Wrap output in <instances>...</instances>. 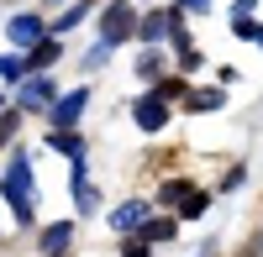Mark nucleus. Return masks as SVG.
Listing matches in <instances>:
<instances>
[{
    "label": "nucleus",
    "mask_w": 263,
    "mask_h": 257,
    "mask_svg": "<svg viewBox=\"0 0 263 257\" xmlns=\"http://www.w3.org/2000/svg\"><path fill=\"white\" fill-rule=\"evenodd\" d=\"M132 32H137V11H132L126 0H111V6H105V21H100V42L116 48V42L132 37Z\"/></svg>",
    "instance_id": "obj_2"
},
{
    "label": "nucleus",
    "mask_w": 263,
    "mask_h": 257,
    "mask_svg": "<svg viewBox=\"0 0 263 257\" xmlns=\"http://www.w3.org/2000/svg\"><path fill=\"white\" fill-rule=\"evenodd\" d=\"M84 105H90V95H84V90H74V95L53 100V105H48V116H53V126H58V132H69V126L84 116Z\"/></svg>",
    "instance_id": "obj_5"
},
{
    "label": "nucleus",
    "mask_w": 263,
    "mask_h": 257,
    "mask_svg": "<svg viewBox=\"0 0 263 257\" xmlns=\"http://www.w3.org/2000/svg\"><path fill=\"white\" fill-rule=\"evenodd\" d=\"M58 53H63V48H58V42H37V48L27 53V63H32V69H48V63H53Z\"/></svg>",
    "instance_id": "obj_12"
},
{
    "label": "nucleus",
    "mask_w": 263,
    "mask_h": 257,
    "mask_svg": "<svg viewBox=\"0 0 263 257\" xmlns=\"http://www.w3.org/2000/svg\"><path fill=\"white\" fill-rule=\"evenodd\" d=\"M179 69H200V53H195V48H179Z\"/></svg>",
    "instance_id": "obj_17"
},
{
    "label": "nucleus",
    "mask_w": 263,
    "mask_h": 257,
    "mask_svg": "<svg viewBox=\"0 0 263 257\" xmlns=\"http://www.w3.org/2000/svg\"><path fill=\"white\" fill-rule=\"evenodd\" d=\"M11 132H16V116H0V142H6Z\"/></svg>",
    "instance_id": "obj_20"
},
{
    "label": "nucleus",
    "mask_w": 263,
    "mask_h": 257,
    "mask_svg": "<svg viewBox=\"0 0 263 257\" xmlns=\"http://www.w3.org/2000/svg\"><path fill=\"white\" fill-rule=\"evenodd\" d=\"M179 210H184V221H190V216H200V210H205V195H195V189H190V200H184Z\"/></svg>",
    "instance_id": "obj_16"
},
{
    "label": "nucleus",
    "mask_w": 263,
    "mask_h": 257,
    "mask_svg": "<svg viewBox=\"0 0 263 257\" xmlns=\"http://www.w3.org/2000/svg\"><path fill=\"white\" fill-rule=\"evenodd\" d=\"M79 21H84V6H69V11L58 16V32H69V27H79Z\"/></svg>",
    "instance_id": "obj_15"
},
{
    "label": "nucleus",
    "mask_w": 263,
    "mask_h": 257,
    "mask_svg": "<svg viewBox=\"0 0 263 257\" xmlns=\"http://www.w3.org/2000/svg\"><path fill=\"white\" fill-rule=\"evenodd\" d=\"M48 142H53V147H58V153H69V158H74V163H84V142H79V137H74V132H53V137H48Z\"/></svg>",
    "instance_id": "obj_10"
},
{
    "label": "nucleus",
    "mask_w": 263,
    "mask_h": 257,
    "mask_svg": "<svg viewBox=\"0 0 263 257\" xmlns=\"http://www.w3.org/2000/svg\"><path fill=\"white\" fill-rule=\"evenodd\" d=\"M258 42H263V27H258Z\"/></svg>",
    "instance_id": "obj_21"
},
{
    "label": "nucleus",
    "mask_w": 263,
    "mask_h": 257,
    "mask_svg": "<svg viewBox=\"0 0 263 257\" xmlns=\"http://www.w3.org/2000/svg\"><path fill=\"white\" fill-rule=\"evenodd\" d=\"M16 100L27 105V111H48V105H53V84L42 79V74H27V79L16 84Z\"/></svg>",
    "instance_id": "obj_4"
},
{
    "label": "nucleus",
    "mask_w": 263,
    "mask_h": 257,
    "mask_svg": "<svg viewBox=\"0 0 263 257\" xmlns=\"http://www.w3.org/2000/svg\"><path fill=\"white\" fill-rule=\"evenodd\" d=\"M137 32H142V42H158V37H184V32H179V16H174V11H153V16H142V21H137Z\"/></svg>",
    "instance_id": "obj_6"
},
{
    "label": "nucleus",
    "mask_w": 263,
    "mask_h": 257,
    "mask_svg": "<svg viewBox=\"0 0 263 257\" xmlns=\"http://www.w3.org/2000/svg\"><path fill=\"white\" fill-rule=\"evenodd\" d=\"M6 32H11V42H21V48H37V42H42V21L37 16H16Z\"/></svg>",
    "instance_id": "obj_8"
},
{
    "label": "nucleus",
    "mask_w": 263,
    "mask_h": 257,
    "mask_svg": "<svg viewBox=\"0 0 263 257\" xmlns=\"http://www.w3.org/2000/svg\"><path fill=\"white\" fill-rule=\"evenodd\" d=\"M221 100H227L221 90H195L190 95V111H221Z\"/></svg>",
    "instance_id": "obj_11"
},
{
    "label": "nucleus",
    "mask_w": 263,
    "mask_h": 257,
    "mask_svg": "<svg viewBox=\"0 0 263 257\" xmlns=\"http://www.w3.org/2000/svg\"><path fill=\"white\" fill-rule=\"evenodd\" d=\"M179 11H211V0H179Z\"/></svg>",
    "instance_id": "obj_19"
},
{
    "label": "nucleus",
    "mask_w": 263,
    "mask_h": 257,
    "mask_svg": "<svg viewBox=\"0 0 263 257\" xmlns=\"http://www.w3.org/2000/svg\"><path fill=\"white\" fill-rule=\"evenodd\" d=\"M132 121H137L142 132H163V126H168V100H158V95H142L137 105H132Z\"/></svg>",
    "instance_id": "obj_3"
},
{
    "label": "nucleus",
    "mask_w": 263,
    "mask_h": 257,
    "mask_svg": "<svg viewBox=\"0 0 263 257\" xmlns=\"http://www.w3.org/2000/svg\"><path fill=\"white\" fill-rule=\"evenodd\" d=\"M142 221H147V205H142V200H126V205L111 210V226H116V231H137Z\"/></svg>",
    "instance_id": "obj_7"
},
{
    "label": "nucleus",
    "mask_w": 263,
    "mask_h": 257,
    "mask_svg": "<svg viewBox=\"0 0 263 257\" xmlns=\"http://www.w3.org/2000/svg\"><path fill=\"white\" fill-rule=\"evenodd\" d=\"M0 189H6L16 221H32V163H27V153H11V168L0 179Z\"/></svg>",
    "instance_id": "obj_1"
},
{
    "label": "nucleus",
    "mask_w": 263,
    "mask_h": 257,
    "mask_svg": "<svg viewBox=\"0 0 263 257\" xmlns=\"http://www.w3.org/2000/svg\"><path fill=\"white\" fill-rule=\"evenodd\" d=\"M121 257H147V242H126V252Z\"/></svg>",
    "instance_id": "obj_18"
},
{
    "label": "nucleus",
    "mask_w": 263,
    "mask_h": 257,
    "mask_svg": "<svg viewBox=\"0 0 263 257\" xmlns=\"http://www.w3.org/2000/svg\"><path fill=\"white\" fill-rule=\"evenodd\" d=\"M69 237H74V221H58V226H48V231L37 237V247L48 252V257H58L63 247H69Z\"/></svg>",
    "instance_id": "obj_9"
},
{
    "label": "nucleus",
    "mask_w": 263,
    "mask_h": 257,
    "mask_svg": "<svg viewBox=\"0 0 263 257\" xmlns=\"http://www.w3.org/2000/svg\"><path fill=\"white\" fill-rule=\"evenodd\" d=\"M184 200H190V184H184V179L163 184V205H184Z\"/></svg>",
    "instance_id": "obj_14"
},
{
    "label": "nucleus",
    "mask_w": 263,
    "mask_h": 257,
    "mask_svg": "<svg viewBox=\"0 0 263 257\" xmlns=\"http://www.w3.org/2000/svg\"><path fill=\"white\" fill-rule=\"evenodd\" d=\"M174 237V221H142V242H168Z\"/></svg>",
    "instance_id": "obj_13"
}]
</instances>
